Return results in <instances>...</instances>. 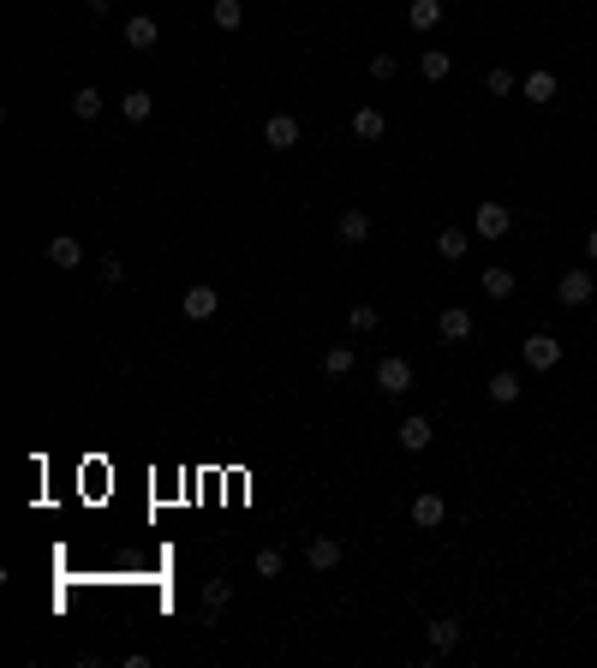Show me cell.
<instances>
[{
    "mask_svg": "<svg viewBox=\"0 0 597 668\" xmlns=\"http://www.w3.org/2000/svg\"><path fill=\"white\" fill-rule=\"evenodd\" d=\"M508 227H514L508 203H478V216H472V233L478 239H508Z\"/></svg>",
    "mask_w": 597,
    "mask_h": 668,
    "instance_id": "obj_1",
    "label": "cell"
},
{
    "mask_svg": "<svg viewBox=\"0 0 597 668\" xmlns=\"http://www.w3.org/2000/svg\"><path fill=\"white\" fill-rule=\"evenodd\" d=\"M526 364H532V371H556L561 364V334H526Z\"/></svg>",
    "mask_w": 597,
    "mask_h": 668,
    "instance_id": "obj_2",
    "label": "cell"
},
{
    "mask_svg": "<svg viewBox=\"0 0 597 668\" xmlns=\"http://www.w3.org/2000/svg\"><path fill=\"white\" fill-rule=\"evenodd\" d=\"M437 334L448 346H466V340H472V311H466V305H448V311L437 316Z\"/></svg>",
    "mask_w": 597,
    "mask_h": 668,
    "instance_id": "obj_3",
    "label": "cell"
},
{
    "mask_svg": "<svg viewBox=\"0 0 597 668\" xmlns=\"http://www.w3.org/2000/svg\"><path fill=\"white\" fill-rule=\"evenodd\" d=\"M377 388H382V394H406V388H413V364H406L400 353H388V358L377 364Z\"/></svg>",
    "mask_w": 597,
    "mask_h": 668,
    "instance_id": "obj_4",
    "label": "cell"
},
{
    "mask_svg": "<svg viewBox=\"0 0 597 668\" xmlns=\"http://www.w3.org/2000/svg\"><path fill=\"white\" fill-rule=\"evenodd\" d=\"M592 293H597L592 269H568V275H561V287H556L561 305H592Z\"/></svg>",
    "mask_w": 597,
    "mask_h": 668,
    "instance_id": "obj_5",
    "label": "cell"
},
{
    "mask_svg": "<svg viewBox=\"0 0 597 668\" xmlns=\"http://www.w3.org/2000/svg\"><path fill=\"white\" fill-rule=\"evenodd\" d=\"M442 519H448V501H442L437 490H424V495H413V525L418 531H437Z\"/></svg>",
    "mask_w": 597,
    "mask_h": 668,
    "instance_id": "obj_6",
    "label": "cell"
},
{
    "mask_svg": "<svg viewBox=\"0 0 597 668\" xmlns=\"http://www.w3.org/2000/svg\"><path fill=\"white\" fill-rule=\"evenodd\" d=\"M216 305H221L216 287H185V298H179V311L192 316V322H209V316H216Z\"/></svg>",
    "mask_w": 597,
    "mask_h": 668,
    "instance_id": "obj_7",
    "label": "cell"
},
{
    "mask_svg": "<svg viewBox=\"0 0 597 668\" xmlns=\"http://www.w3.org/2000/svg\"><path fill=\"white\" fill-rule=\"evenodd\" d=\"M430 436H437V430H430V418H424V412L400 418V448H406V453H424V448H430Z\"/></svg>",
    "mask_w": 597,
    "mask_h": 668,
    "instance_id": "obj_8",
    "label": "cell"
},
{
    "mask_svg": "<svg viewBox=\"0 0 597 668\" xmlns=\"http://www.w3.org/2000/svg\"><path fill=\"white\" fill-rule=\"evenodd\" d=\"M556 90H561V78H556V72H532V78L519 84V96L532 102V108H550V102H556Z\"/></svg>",
    "mask_w": 597,
    "mask_h": 668,
    "instance_id": "obj_9",
    "label": "cell"
},
{
    "mask_svg": "<svg viewBox=\"0 0 597 668\" xmlns=\"http://www.w3.org/2000/svg\"><path fill=\"white\" fill-rule=\"evenodd\" d=\"M263 143L293 150V143H298V119H293V114H269V119H263Z\"/></svg>",
    "mask_w": 597,
    "mask_h": 668,
    "instance_id": "obj_10",
    "label": "cell"
},
{
    "mask_svg": "<svg viewBox=\"0 0 597 668\" xmlns=\"http://www.w3.org/2000/svg\"><path fill=\"white\" fill-rule=\"evenodd\" d=\"M335 239H340V245H364V239H371V216H364V209H340Z\"/></svg>",
    "mask_w": 597,
    "mask_h": 668,
    "instance_id": "obj_11",
    "label": "cell"
},
{
    "mask_svg": "<svg viewBox=\"0 0 597 668\" xmlns=\"http://www.w3.org/2000/svg\"><path fill=\"white\" fill-rule=\"evenodd\" d=\"M48 263H54V269H78V263H84V245H78L72 233H54V239H48Z\"/></svg>",
    "mask_w": 597,
    "mask_h": 668,
    "instance_id": "obj_12",
    "label": "cell"
},
{
    "mask_svg": "<svg viewBox=\"0 0 597 668\" xmlns=\"http://www.w3.org/2000/svg\"><path fill=\"white\" fill-rule=\"evenodd\" d=\"M305 561H311L317 573H335L340 567V543L335 537H311V543H305Z\"/></svg>",
    "mask_w": 597,
    "mask_h": 668,
    "instance_id": "obj_13",
    "label": "cell"
},
{
    "mask_svg": "<svg viewBox=\"0 0 597 668\" xmlns=\"http://www.w3.org/2000/svg\"><path fill=\"white\" fill-rule=\"evenodd\" d=\"M161 42V30H156V19H126V48H138V54H150V48H156Z\"/></svg>",
    "mask_w": 597,
    "mask_h": 668,
    "instance_id": "obj_14",
    "label": "cell"
},
{
    "mask_svg": "<svg viewBox=\"0 0 597 668\" xmlns=\"http://www.w3.org/2000/svg\"><path fill=\"white\" fill-rule=\"evenodd\" d=\"M454 645H460V621H454V615H437V621H430V650L448 656Z\"/></svg>",
    "mask_w": 597,
    "mask_h": 668,
    "instance_id": "obj_15",
    "label": "cell"
},
{
    "mask_svg": "<svg viewBox=\"0 0 597 668\" xmlns=\"http://www.w3.org/2000/svg\"><path fill=\"white\" fill-rule=\"evenodd\" d=\"M466 245H472V239H466V227H442V233H437V257H442V263H460V257H466Z\"/></svg>",
    "mask_w": 597,
    "mask_h": 668,
    "instance_id": "obj_16",
    "label": "cell"
},
{
    "mask_svg": "<svg viewBox=\"0 0 597 668\" xmlns=\"http://www.w3.org/2000/svg\"><path fill=\"white\" fill-rule=\"evenodd\" d=\"M382 132H388V119L377 114V108H358L353 114V138H364V143H377Z\"/></svg>",
    "mask_w": 597,
    "mask_h": 668,
    "instance_id": "obj_17",
    "label": "cell"
},
{
    "mask_svg": "<svg viewBox=\"0 0 597 668\" xmlns=\"http://www.w3.org/2000/svg\"><path fill=\"white\" fill-rule=\"evenodd\" d=\"M406 24H413V30H437L442 24V0H413V6H406Z\"/></svg>",
    "mask_w": 597,
    "mask_h": 668,
    "instance_id": "obj_18",
    "label": "cell"
},
{
    "mask_svg": "<svg viewBox=\"0 0 597 668\" xmlns=\"http://www.w3.org/2000/svg\"><path fill=\"white\" fill-rule=\"evenodd\" d=\"M227 603H233V585H227V579H209V585H203V615L216 621V615L227 609Z\"/></svg>",
    "mask_w": 597,
    "mask_h": 668,
    "instance_id": "obj_19",
    "label": "cell"
},
{
    "mask_svg": "<svg viewBox=\"0 0 597 668\" xmlns=\"http://www.w3.org/2000/svg\"><path fill=\"white\" fill-rule=\"evenodd\" d=\"M150 108H156V96H150V90H126V96H119V114L132 119V126H138V119H150Z\"/></svg>",
    "mask_w": 597,
    "mask_h": 668,
    "instance_id": "obj_20",
    "label": "cell"
},
{
    "mask_svg": "<svg viewBox=\"0 0 597 668\" xmlns=\"http://www.w3.org/2000/svg\"><path fill=\"white\" fill-rule=\"evenodd\" d=\"M418 72H424V78H430V84H442V78H448V72H454V60L442 54V48H424V60H418Z\"/></svg>",
    "mask_w": 597,
    "mask_h": 668,
    "instance_id": "obj_21",
    "label": "cell"
},
{
    "mask_svg": "<svg viewBox=\"0 0 597 668\" xmlns=\"http://www.w3.org/2000/svg\"><path fill=\"white\" fill-rule=\"evenodd\" d=\"M209 19H216V30H239V24H245V6H239V0H216Z\"/></svg>",
    "mask_w": 597,
    "mask_h": 668,
    "instance_id": "obj_22",
    "label": "cell"
},
{
    "mask_svg": "<svg viewBox=\"0 0 597 668\" xmlns=\"http://www.w3.org/2000/svg\"><path fill=\"white\" fill-rule=\"evenodd\" d=\"M490 400H496V406H514V400H519L514 371H496V376H490Z\"/></svg>",
    "mask_w": 597,
    "mask_h": 668,
    "instance_id": "obj_23",
    "label": "cell"
},
{
    "mask_svg": "<svg viewBox=\"0 0 597 668\" xmlns=\"http://www.w3.org/2000/svg\"><path fill=\"white\" fill-rule=\"evenodd\" d=\"M353 364H358L353 346H329V353H323V371L329 376H353Z\"/></svg>",
    "mask_w": 597,
    "mask_h": 668,
    "instance_id": "obj_24",
    "label": "cell"
},
{
    "mask_svg": "<svg viewBox=\"0 0 597 668\" xmlns=\"http://www.w3.org/2000/svg\"><path fill=\"white\" fill-rule=\"evenodd\" d=\"M102 114V90H90V84H84L78 96H72V119H96Z\"/></svg>",
    "mask_w": 597,
    "mask_h": 668,
    "instance_id": "obj_25",
    "label": "cell"
},
{
    "mask_svg": "<svg viewBox=\"0 0 597 668\" xmlns=\"http://www.w3.org/2000/svg\"><path fill=\"white\" fill-rule=\"evenodd\" d=\"M484 293H490V298H508V293H514V275H508L502 263H496V269H484Z\"/></svg>",
    "mask_w": 597,
    "mask_h": 668,
    "instance_id": "obj_26",
    "label": "cell"
},
{
    "mask_svg": "<svg viewBox=\"0 0 597 668\" xmlns=\"http://www.w3.org/2000/svg\"><path fill=\"white\" fill-rule=\"evenodd\" d=\"M484 90H490V96H514V72H508V66H490V72H484Z\"/></svg>",
    "mask_w": 597,
    "mask_h": 668,
    "instance_id": "obj_27",
    "label": "cell"
},
{
    "mask_svg": "<svg viewBox=\"0 0 597 668\" xmlns=\"http://www.w3.org/2000/svg\"><path fill=\"white\" fill-rule=\"evenodd\" d=\"M347 322H353L358 334H371V329L382 322V316H377V305H353V311H347Z\"/></svg>",
    "mask_w": 597,
    "mask_h": 668,
    "instance_id": "obj_28",
    "label": "cell"
},
{
    "mask_svg": "<svg viewBox=\"0 0 597 668\" xmlns=\"http://www.w3.org/2000/svg\"><path fill=\"white\" fill-rule=\"evenodd\" d=\"M281 567H287L281 550H258V573H263V579H281Z\"/></svg>",
    "mask_w": 597,
    "mask_h": 668,
    "instance_id": "obj_29",
    "label": "cell"
},
{
    "mask_svg": "<svg viewBox=\"0 0 597 668\" xmlns=\"http://www.w3.org/2000/svg\"><path fill=\"white\" fill-rule=\"evenodd\" d=\"M371 78H377V84L395 78V54H371Z\"/></svg>",
    "mask_w": 597,
    "mask_h": 668,
    "instance_id": "obj_30",
    "label": "cell"
},
{
    "mask_svg": "<svg viewBox=\"0 0 597 668\" xmlns=\"http://www.w3.org/2000/svg\"><path fill=\"white\" fill-rule=\"evenodd\" d=\"M585 263H597V227L585 233Z\"/></svg>",
    "mask_w": 597,
    "mask_h": 668,
    "instance_id": "obj_31",
    "label": "cell"
},
{
    "mask_svg": "<svg viewBox=\"0 0 597 668\" xmlns=\"http://www.w3.org/2000/svg\"><path fill=\"white\" fill-rule=\"evenodd\" d=\"M84 6H90V19H102V12H108L114 0H84Z\"/></svg>",
    "mask_w": 597,
    "mask_h": 668,
    "instance_id": "obj_32",
    "label": "cell"
}]
</instances>
